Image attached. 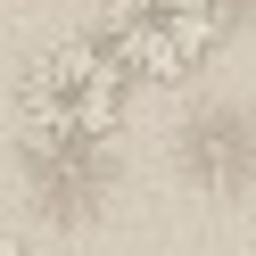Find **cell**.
Wrapping results in <instances>:
<instances>
[{
    "instance_id": "cell-1",
    "label": "cell",
    "mask_w": 256,
    "mask_h": 256,
    "mask_svg": "<svg viewBox=\"0 0 256 256\" xmlns=\"http://www.w3.org/2000/svg\"><path fill=\"white\" fill-rule=\"evenodd\" d=\"M17 116L34 132V149H108L132 116V74L100 50V34L42 42L17 74Z\"/></svg>"
},
{
    "instance_id": "cell-4",
    "label": "cell",
    "mask_w": 256,
    "mask_h": 256,
    "mask_svg": "<svg viewBox=\"0 0 256 256\" xmlns=\"http://www.w3.org/2000/svg\"><path fill=\"white\" fill-rule=\"evenodd\" d=\"M0 256H25V240H17V223H0Z\"/></svg>"
},
{
    "instance_id": "cell-2",
    "label": "cell",
    "mask_w": 256,
    "mask_h": 256,
    "mask_svg": "<svg viewBox=\"0 0 256 256\" xmlns=\"http://www.w3.org/2000/svg\"><path fill=\"white\" fill-rule=\"evenodd\" d=\"M223 0H108L100 8V50L140 83H190L223 42Z\"/></svg>"
},
{
    "instance_id": "cell-3",
    "label": "cell",
    "mask_w": 256,
    "mask_h": 256,
    "mask_svg": "<svg viewBox=\"0 0 256 256\" xmlns=\"http://www.w3.org/2000/svg\"><path fill=\"white\" fill-rule=\"evenodd\" d=\"M174 149H182V174H190V182H206V190H240V182H256V132L232 116V108L190 116Z\"/></svg>"
}]
</instances>
